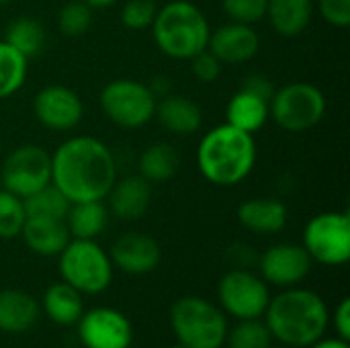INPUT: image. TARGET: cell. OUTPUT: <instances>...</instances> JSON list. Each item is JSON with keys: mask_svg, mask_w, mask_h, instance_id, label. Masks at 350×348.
<instances>
[{"mask_svg": "<svg viewBox=\"0 0 350 348\" xmlns=\"http://www.w3.org/2000/svg\"><path fill=\"white\" fill-rule=\"evenodd\" d=\"M115 180L117 160L111 148L96 137H70L51 154V185L70 203L103 201Z\"/></svg>", "mask_w": 350, "mask_h": 348, "instance_id": "6da1fadb", "label": "cell"}, {"mask_svg": "<svg viewBox=\"0 0 350 348\" xmlns=\"http://www.w3.org/2000/svg\"><path fill=\"white\" fill-rule=\"evenodd\" d=\"M265 324L283 347L308 348L326 334L330 312L326 302L310 289H285L271 297Z\"/></svg>", "mask_w": 350, "mask_h": 348, "instance_id": "7a4b0ae2", "label": "cell"}, {"mask_svg": "<svg viewBox=\"0 0 350 348\" xmlns=\"http://www.w3.org/2000/svg\"><path fill=\"white\" fill-rule=\"evenodd\" d=\"M256 142L230 123L209 129L197 148V166L203 178L215 187H236L244 183L256 164Z\"/></svg>", "mask_w": 350, "mask_h": 348, "instance_id": "3957f363", "label": "cell"}, {"mask_svg": "<svg viewBox=\"0 0 350 348\" xmlns=\"http://www.w3.org/2000/svg\"><path fill=\"white\" fill-rule=\"evenodd\" d=\"M209 21L205 12L191 0H170L158 8L152 35L156 47L170 59L187 62L207 49Z\"/></svg>", "mask_w": 350, "mask_h": 348, "instance_id": "277c9868", "label": "cell"}, {"mask_svg": "<svg viewBox=\"0 0 350 348\" xmlns=\"http://www.w3.org/2000/svg\"><path fill=\"white\" fill-rule=\"evenodd\" d=\"M170 326L185 348H221L226 345L228 320L219 306L187 295L174 302L170 310Z\"/></svg>", "mask_w": 350, "mask_h": 348, "instance_id": "5b68a950", "label": "cell"}, {"mask_svg": "<svg viewBox=\"0 0 350 348\" xmlns=\"http://www.w3.org/2000/svg\"><path fill=\"white\" fill-rule=\"evenodd\" d=\"M59 273L82 295H98L113 281V263L94 240L72 238L59 252Z\"/></svg>", "mask_w": 350, "mask_h": 348, "instance_id": "8992f818", "label": "cell"}, {"mask_svg": "<svg viewBox=\"0 0 350 348\" xmlns=\"http://www.w3.org/2000/svg\"><path fill=\"white\" fill-rule=\"evenodd\" d=\"M105 117L123 129H139L156 115L158 98L146 82L133 78H115L107 82L98 96Z\"/></svg>", "mask_w": 350, "mask_h": 348, "instance_id": "52a82bcc", "label": "cell"}, {"mask_svg": "<svg viewBox=\"0 0 350 348\" xmlns=\"http://www.w3.org/2000/svg\"><path fill=\"white\" fill-rule=\"evenodd\" d=\"M324 115L326 96L312 82H289L275 90L269 103V117L289 133H301L316 127Z\"/></svg>", "mask_w": 350, "mask_h": 348, "instance_id": "ba28073f", "label": "cell"}, {"mask_svg": "<svg viewBox=\"0 0 350 348\" xmlns=\"http://www.w3.org/2000/svg\"><path fill=\"white\" fill-rule=\"evenodd\" d=\"M306 252L324 267H342L350 258L349 211H324L314 215L304 230Z\"/></svg>", "mask_w": 350, "mask_h": 348, "instance_id": "9c48e42d", "label": "cell"}, {"mask_svg": "<svg viewBox=\"0 0 350 348\" xmlns=\"http://www.w3.org/2000/svg\"><path fill=\"white\" fill-rule=\"evenodd\" d=\"M51 183V154L37 144L14 148L0 166V185L4 191L25 199Z\"/></svg>", "mask_w": 350, "mask_h": 348, "instance_id": "30bf717a", "label": "cell"}, {"mask_svg": "<svg viewBox=\"0 0 350 348\" xmlns=\"http://www.w3.org/2000/svg\"><path fill=\"white\" fill-rule=\"evenodd\" d=\"M219 306L236 320L260 318L271 302L269 283L248 269H232L217 285Z\"/></svg>", "mask_w": 350, "mask_h": 348, "instance_id": "8fae6325", "label": "cell"}, {"mask_svg": "<svg viewBox=\"0 0 350 348\" xmlns=\"http://www.w3.org/2000/svg\"><path fill=\"white\" fill-rule=\"evenodd\" d=\"M76 324L84 348H129L133 343L129 318L115 308H92Z\"/></svg>", "mask_w": 350, "mask_h": 348, "instance_id": "7c38bea8", "label": "cell"}, {"mask_svg": "<svg viewBox=\"0 0 350 348\" xmlns=\"http://www.w3.org/2000/svg\"><path fill=\"white\" fill-rule=\"evenodd\" d=\"M33 115L45 129L72 131L84 117V105L70 86L47 84L33 98Z\"/></svg>", "mask_w": 350, "mask_h": 348, "instance_id": "4fadbf2b", "label": "cell"}, {"mask_svg": "<svg viewBox=\"0 0 350 348\" xmlns=\"http://www.w3.org/2000/svg\"><path fill=\"white\" fill-rule=\"evenodd\" d=\"M312 258L301 244L281 242L267 248L258 258L260 277L269 285L277 287H295L312 271Z\"/></svg>", "mask_w": 350, "mask_h": 348, "instance_id": "5bb4252c", "label": "cell"}, {"mask_svg": "<svg viewBox=\"0 0 350 348\" xmlns=\"http://www.w3.org/2000/svg\"><path fill=\"white\" fill-rule=\"evenodd\" d=\"M207 49L221 64H246L260 51V37L252 25L226 23L209 33Z\"/></svg>", "mask_w": 350, "mask_h": 348, "instance_id": "9a60e30c", "label": "cell"}, {"mask_svg": "<svg viewBox=\"0 0 350 348\" xmlns=\"http://www.w3.org/2000/svg\"><path fill=\"white\" fill-rule=\"evenodd\" d=\"M109 256L113 269H119L127 275H148L160 265L162 250L152 236L142 232H127L115 240Z\"/></svg>", "mask_w": 350, "mask_h": 348, "instance_id": "2e32d148", "label": "cell"}, {"mask_svg": "<svg viewBox=\"0 0 350 348\" xmlns=\"http://www.w3.org/2000/svg\"><path fill=\"white\" fill-rule=\"evenodd\" d=\"M109 213L123 222H135L144 217L152 205V185L142 174L117 176L111 191L107 193Z\"/></svg>", "mask_w": 350, "mask_h": 348, "instance_id": "e0dca14e", "label": "cell"}, {"mask_svg": "<svg viewBox=\"0 0 350 348\" xmlns=\"http://www.w3.org/2000/svg\"><path fill=\"white\" fill-rule=\"evenodd\" d=\"M236 217L242 228H246L252 234L269 236L279 234L287 226L289 211L283 201L269 199V197H254L246 199L238 205Z\"/></svg>", "mask_w": 350, "mask_h": 348, "instance_id": "ac0fdd59", "label": "cell"}, {"mask_svg": "<svg viewBox=\"0 0 350 348\" xmlns=\"http://www.w3.org/2000/svg\"><path fill=\"white\" fill-rule=\"evenodd\" d=\"M158 123L174 135H193L203 125L201 107L185 94H166L156 103Z\"/></svg>", "mask_w": 350, "mask_h": 348, "instance_id": "d6986e66", "label": "cell"}, {"mask_svg": "<svg viewBox=\"0 0 350 348\" xmlns=\"http://www.w3.org/2000/svg\"><path fill=\"white\" fill-rule=\"evenodd\" d=\"M21 236L29 250L39 256H59L72 240L66 222L53 217H27Z\"/></svg>", "mask_w": 350, "mask_h": 348, "instance_id": "ffe728a7", "label": "cell"}, {"mask_svg": "<svg viewBox=\"0 0 350 348\" xmlns=\"http://www.w3.org/2000/svg\"><path fill=\"white\" fill-rule=\"evenodd\" d=\"M39 320V304L25 291L4 289L0 291V330L8 334H21L35 326Z\"/></svg>", "mask_w": 350, "mask_h": 348, "instance_id": "44dd1931", "label": "cell"}, {"mask_svg": "<svg viewBox=\"0 0 350 348\" xmlns=\"http://www.w3.org/2000/svg\"><path fill=\"white\" fill-rule=\"evenodd\" d=\"M314 0H269L267 18L277 35L285 39L299 37L312 23Z\"/></svg>", "mask_w": 350, "mask_h": 348, "instance_id": "7402d4cb", "label": "cell"}, {"mask_svg": "<svg viewBox=\"0 0 350 348\" xmlns=\"http://www.w3.org/2000/svg\"><path fill=\"white\" fill-rule=\"evenodd\" d=\"M267 121H269V101H265L262 96H258L246 88H240L228 101L226 123H230L246 133H254V131L262 129Z\"/></svg>", "mask_w": 350, "mask_h": 348, "instance_id": "603a6c76", "label": "cell"}, {"mask_svg": "<svg viewBox=\"0 0 350 348\" xmlns=\"http://www.w3.org/2000/svg\"><path fill=\"white\" fill-rule=\"evenodd\" d=\"M41 306H43V312L47 314V318L59 326H72L84 314L82 293L76 291L66 281L49 285L43 293Z\"/></svg>", "mask_w": 350, "mask_h": 348, "instance_id": "cb8c5ba5", "label": "cell"}, {"mask_svg": "<svg viewBox=\"0 0 350 348\" xmlns=\"http://www.w3.org/2000/svg\"><path fill=\"white\" fill-rule=\"evenodd\" d=\"M66 226L76 240H94L100 236L109 224V209L103 201H82L72 203L66 213Z\"/></svg>", "mask_w": 350, "mask_h": 348, "instance_id": "d4e9b609", "label": "cell"}, {"mask_svg": "<svg viewBox=\"0 0 350 348\" xmlns=\"http://www.w3.org/2000/svg\"><path fill=\"white\" fill-rule=\"evenodd\" d=\"M180 166V156L176 152L174 146L166 144V142H156L152 146H148L137 162V168L150 185H158V183H166L170 180Z\"/></svg>", "mask_w": 350, "mask_h": 348, "instance_id": "484cf974", "label": "cell"}, {"mask_svg": "<svg viewBox=\"0 0 350 348\" xmlns=\"http://www.w3.org/2000/svg\"><path fill=\"white\" fill-rule=\"evenodd\" d=\"M45 29L43 25L33 18V16H18L14 18L6 31H4V41L14 47L21 55H25L27 59L37 57L43 47H45Z\"/></svg>", "mask_w": 350, "mask_h": 348, "instance_id": "4316f807", "label": "cell"}, {"mask_svg": "<svg viewBox=\"0 0 350 348\" xmlns=\"http://www.w3.org/2000/svg\"><path fill=\"white\" fill-rule=\"evenodd\" d=\"M29 72V59L0 39V101L16 94Z\"/></svg>", "mask_w": 350, "mask_h": 348, "instance_id": "83f0119b", "label": "cell"}, {"mask_svg": "<svg viewBox=\"0 0 350 348\" xmlns=\"http://www.w3.org/2000/svg\"><path fill=\"white\" fill-rule=\"evenodd\" d=\"M27 217H53V219H66V213L70 209V201L64 197V193L55 185H47L33 195L23 199Z\"/></svg>", "mask_w": 350, "mask_h": 348, "instance_id": "f1b7e54d", "label": "cell"}, {"mask_svg": "<svg viewBox=\"0 0 350 348\" xmlns=\"http://www.w3.org/2000/svg\"><path fill=\"white\" fill-rule=\"evenodd\" d=\"M273 336L260 318L240 320L232 330L228 328L226 345L228 348H271Z\"/></svg>", "mask_w": 350, "mask_h": 348, "instance_id": "f546056e", "label": "cell"}, {"mask_svg": "<svg viewBox=\"0 0 350 348\" xmlns=\"http://www.w3.org/2000/svg\"><path fill=\"white\" fill-rule=\"evenodd\" d=\"M92 27V8L82 0H72L64 4L57 12V29L68 39L82 37Z\"/></svg>", "mask_w": 350, "mask_h": 348, "instance_id": "4dcf8cb0", "label": "cell"}, {"mask_svg": "<svg viewBox=\"0 0 350 348\" xmlns=\"http://www.w3.org/2000/svg\"><path fill=\"white\" fill-rule=\"evenodd\" d=\"M27 222L23 199L0 189V238L12 240L21 236V230Z\"/></svg>", "mask_w": 350, "mask_h": 348, "instance_id": "1f68e13d", "label": "cell"}, {"mask_svg": "<svg viewBox=\"0 0 350 348\" xmlns=\"http://www.w3.org/2000/svg\"><path fill=\"white\" fill-rule=\"evenodd\" d=\"M221 6L230 21L254 27L267 18L269 0H221Z\"/></svg>", "mask_w": 350, "mask_h": 348, "instance_id": "d6a6232c", "label": "cell"}, {"mask_svg": "<svg viewBox=\"0 0 350 348\" xmlns=\"http://www.w3.org/2000/svg\"><path fill=\"white\" fill-rule=\"evenodd\" d=\"M156 12V0H127L121 8V23L131 31H144L152 27Z\"/></svg>", "mask_w": 350, "mask_h": 348, "instance_id": "836d02e7", "label": "cell"}, {"mask_svg": "<svg viewBox=\"0 0 350 348\" xmlns=\"http://www.w3.org/2000/svg\"><path fill=\"white\" fill-rule=\"evenodd\" d=\"M189 62H191V72H193L195 80L201 84H213L221 76L224 64L209 49H203Z\"/></svg>", "mask_w": 350, "mask_h": 348, "instance_id": "e575fe53", "label": "cell"}, {"mask_svg": "<svg viewBox=\"0 0 350 348\" xmlns=\"http://www.w3.org/2000/svg\"><path fill=\"white\" fill-rule=\"evenodd\" d=\"M318 8L328 25L336 29H347L350 25V0H318Z\"/></svg>", "mask_w": 350, "mask_h": 348, "instance_id": "d590c367", "label": "cell"}, {"mask_svg": "<svg viewBox=\"0 0 350 348\" xmlns=\"http://www.w3.org/2000/svg\"><path fill=\"white\" fill-rule=\"evenodd\" d=\"M242 88H246V90H250V92L262 96V98L269 101V103H271V98H273V94H275V90H277L275 84H273V80H269L267 76H260V74L248 76V78L242 82Z\"/></svg>", "mask_w": 350, "mask_h": 348, "instance_id": "8d00e7d4", "label": "cell"}, {"mask_svg": "<svg viewBox=\"0 0 350 348\" xmlns=\"http://www.w3.org/2000/svg\"><path fill=\"white\" fill-rule=\"evenodd\" d=\"M334 330H336V338L340 340H350V299L345 297L336 312H334Z\"/></svg>", "mask_w": 350, "mask_h": 348, "instance_id": "74e56055", "label": "cell"}, {"mask_svg": "<svg viewBox=\"0 0 350 348\" xmlns=\"http://www.w3.org/2000/svg\"><path fill=\"white\" fill-rule=\"evenodd\" d=\"M148 86H150V90H152V94L156 98H162V96H166V94L172 92V80L166 78V76H154L148 82Z\"/></svg>", "mask_w": 350, "mask_h": 348, "instance_id": "f35d334b", "label": "cell"}, {"mask_svg": "<svg viewBox=\"0 0 350 348\" xmlns=\"http://www.w3.org/2000/svg\"><path fill=\"white\" fill-rule=\"evenodd\" d=\"M308 348H350L347 340H340V338H320L316 340L314 345H310Z\"/></svg>", "mask_w": 350, "mask_h": 348, "instance_id": "ab89813d", "label": "cell"}, {"mask_svg": "<svg viewBox=\"0 0 350 348\" xmlns=\"http://www.w3.org/2000/svg\"><path fill=\"white\" fill-rule=\"evenodd\" d=\"M84 4H88L92 10H100V8H111V6H115L119 0H82Z\"/></svg>", "mask_w": 350, "mask_h": 348, "instance_id": "60d3db41", "label": "cell"}, {"mask_svg": "<svg viewBox=\"0 0 350 348\" xmlns=\"http://www.w3.org/2000/svg\"><path fill=\"white\" fill-rule=\"evenodd\" d=\"M168 348H185L183 345H174V347H168Z\"/></svg>", "mask_w": 350, "mask_h": 348, "instance_id": "b9f144b4", "label": "cell"}, {"mask_svg": "<svg viewBox=\"0 0 350 348\" xmlns=\"http://www.w3.org/2000/svg\"><path fill=\"white\" fill-rule=\"evenodd\" d=\"M6 2H10V0H0V4H6Z\"/></svg>", "mask_w": 350, "mask_h": 348, "instance_id": "7bdbcfd3", "label": "cell"}, {"mask_svg": "<svg viewBox=\"0 0 350 348\" xmlns=\"http://www.w3.org/2000/svg\"><path fill=\"white\" fill-rule=\"evenodd\" d=\"M271 348H273V347H271ZM277 348H289V347H277Z\"/></svg>", "mask_w": 350, "mask_h": 348, "instance_id": "ee69618b", "label": "cell"}]
</instances>
